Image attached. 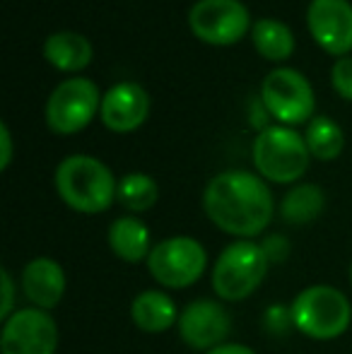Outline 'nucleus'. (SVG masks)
Segmentation results:
<instances>
[{
	"label": "nucleus",
	"instance_id": "obj_12",
	"mask_svg": "<svg viewBox=\"0 0 352 354\" xmlns=\"http://www.w3.org/2000/svg\"><path fill=\"white\" fill-rule=\"evenodd\" d=\"M232 330V318L222 304L212 299L191 301L178 316V333L193 350H215Z\"/></svg>",
	"mask_w": 352,
	"mask_h": 354
},
{
	"label": "nucleus",
	"instance_id": "obj_15",
	"mask_svg": "<svg viewBox=\"0 0 352 354\" xmlns=\"http://www.w3.org/2000/svg\"><path fill=\"white\" fill-rule=\"evenodd\" d=\"M92 53L94 48L85 34L71 32V29L48 34L46 41H44V58L56 71L63 73L85 71L89 63H92Z\"/></svg>",
	"mask_w": 352,
	"mask_h": 354
},
{
	"label": "nucleus",
	"instance_id": "obj_13",
	"mask_svg": "<svg viewBox=\"0 0 352 354\" xmlns=\"http://www.w3.org/2000/svg\"><path fill=\"white\" fill-rule=\"evenodd\" d=\"M150 113V94L138 82H116L102 94L99 116L113 133H133Z\"/></svg>",
	"mask_w": 352,
	"mask_h": 354
},
{
	"label": "nucleus",
	"instance_id": "obj_16",
	"mask_svg": "<svg viewBox=\"0 0 352 354\" xmlns=\"http://www.w3.org/2000/svg\"><path fill=\"white\" fill-rule=\"evenodd\" d=\"M181 313L176 311V304L169 294L147 289L138 294L131 304V318L142 333H165L178 321Z\"/></svg>",
	"mask_w": 352,
	"mask_h": 354
},
{
	"label": "nucleus",
	"instance_id": "obj_24",
	"mask_svg": "<svg viewBox=\"0 0 352 354\" xmlns=\"http://www.w3.org/2000/svg\"><path fill=\"white\" fill-rule=\"evenodd\" d=\"M0 142H3V159H0V169H8L12 162V138H10V128L0 123Z\"/></svg>",
	"mask_w": 352,
	"mask_h": 354
},
{
	"label": "nucleus",
	"instance_id": "obj_22",
	"mask_svg": "<svg viewBox=\"0 0 352 354\" xmlns=\"http://www.w3.org/2000/svg\"><path fill=\"white\" fill-rule=\"evenodd\" d=\"M331 82H333V89L340 97L352 102V56H343L333 63V68H331Z\"/></svg>",
	"mask_w": 352,
	"mask_h": 354
},
{
	"label": "nucleus",
	"instance_id": "obj_23",
	"mask_svg": "<svg viewBox=\"0 0 352 354\" xmlns=\"http://www.w3.org/2000/svg\"><path fill=\"white\" fill-rule=\"evenodd\" d=\"M0 280H3V308H0V318L8 321L12 316V306H15V284H12V275L3 268L0 272Z\"/></svg>",
	"mask_w": 352,
	"mask_h": 354
},
{
	"label": "nucleus",
	"instance_id": "obj_2",
	"mask_svg": "<svg viewBox=\"0 0 352 354\" xmlns=\"http://www.w3.org/2000/svg\"><path fill=\"white\" fill-rule=\"evenodd\" d=\"M53 183L71 210L97 214L113 205L118 183L111 169L89 154H71L56 167Z\"/></svg>",
	"mask_w": 352,
	"mask_h": 354
},
{
	"label": "nucleus",
	"instance_id": "obj_7",
	"mask_svg": "<svg viewBox=\"0 0 352 354\" xmlns=\"http://www.w3.org/2000/svg\"><path fill=\"white\" fill-rule=\"evenodd\" d=\"M102 109V94L89 77H68L46 102V126L58 136H73L89 126Z\"/></svg>",
	"mask_w": 352,
	"mask_h": 354
},
{
	"label": "nucleus",
	"instance_id": "obj_8",
	"mask_svg": "<svg viewBox=\"0 0 352 354\" xmlns=\"http://www.w3.org/2000/svg\"><path fill=\"white\" fill-rule=\"evenodd\" d=\"M207 253L196 239L172 236L160 241L147 256V270L162 287L186 289L203 277Z\"/></svg>",
	"mask_w": 352,
	"mask_h": 354
},
{
	"label": "nucleus",
	"instance_id": "obj_5",
	"mask_svg": "<svg viewBox=\"0 0 352 354\" xmlns=\"http://www.w3.org/2000/svg\"><path fill=\"white\" fill-rule=\"evenodd\" d=\"M254 167L272 183H292L309 169V147L304 136L290 126H266L254 140Z\"/></svg>",
	"mask_w": 352,
	"mask_h": 354
},
{
	"label": "nucleus",
	"instance_id": "obj_26",
	"mask_svg": "<svg viewBox=\"0 0 352 354\" xmlns=\"http://www.w3.org/2000/svg\"><path fill=\"white\" fill-rule=\"evenodd\" d=\"M350 282H352V266H350Z\"/></svg>",
	"mask_w": 352,
	"mask_h": 354
},
{
	"label": "nucleus",
	"instance_id": "obj_21",
	"mask_svg": "<svg viewBox=\"0 0 352 354\" xmlns=\"http://www.w3.org/2000/svg\"><path fill=\"white\" fill-rule=\"evenodd\" d=\"M157 198H160V188H157L155 178L147 176V174L133 171V174H126V176L118 181L116 201L121 203L126 210L145 212L155 205Z\"/></svg>",
	"mask_w": 352,
	"mask_h": 354
},
{
	"label": "nucleus",
	"instance_id": "obj_25",
	"mask_svg": "<svg viewBox=\"0 0 352 354\" xmlns=\"http://www.w3.org/2000/svg\"><path fill=\"white\" fill-rule=\"evenodd\" d=\"M207 354H256L251 347L246 345H237V342H232V345H220L215 347V350H210Z\"/></svg>",
	"mask_w": 352,
	"mask_h": 354
},
{
	"label": "nucleus",
	"instance_id": "obj_18",
	"mask_svg": "<svg viewBox=\"0 0 352 354\" xmlns=\"http://www.w3.org/2000/svg\"><path fill=\"white\" fill-rule=\"evenodd\" d=\"M251 41L256 51L268 61H287L295 51V34L285 22L272 17H261L251 27Z\"/></svg>",
	"mask_w": 352,
	"mask_h": 354
},
{
	"label": "nucleus",
	"instance_id": "obj_6",
	"mask_svg": "<svg viewBox=\"0 0 352 354\" xmlns=\"http://www.w3.org/2000/svg\"><path fill=\"white\" fill-rule=\"evenodd\" d=\"M261 102L272 118L285 126H297L314 118L316 97L311 82L295 68H277L261 84Z\"/></svg>",
	"mask_w": 352,
	"mask_h": 354
},
{
	"label": "nucleus",
	"instance_id": "obj_20",
	"mask_svg": "<svg viewBox=\"0 0 352 354\" xmlns=\"http://www.w3.org/2000/svg\"><path fill=\"white\" fill-rule=\"evenodd\" d=\"M306 147H309L311 157L321 159V162H331V159L340 157L345 147V136L340 126L328 116H314L306 126L304 133Z\"/></svg>",
	"mask_w": 352,
	"mask_h": 354
},
{
	"label": "nucleus",
	"instance_id": "obj_14",
	"mask_svg": "<svg viewBox=\"0 0 352 354\" xmlns=\"http://www.w3.org/2000/svg\"><path fill=\"white\" fill-rule=\"evenodd\" d=\"M22 292L34 308L48 311L58 306L66 294V272L53 258H34L22 270Z\"/></svg>",
	"mask_w": 352,
	"mask_h": 354
},
{
	"label": "nucleus",
	"instance_id": "obj_10",
	"mask_svg": "<svg viewBox=\"0 0 352 354\" xmlns=\"http://www.w3.org/2000/svg\"><path fill=\"white\" fill-rule=\"evenodd\" d=\"M58 326L44 308H19L0 333L3 354H56Z\"/></svg>",
	"mask_w": 352,
	"mask_h": 354
},
{
	"label": "nucleus",
	"instance_id": "obj_9",
	"mask_svg": "<svg viewBox=\"0 0 352 354\" xmlns=\"http://www.w3.org/2000/svg\"><path fill=\"white\" fill-rule=\"evenodd\" d=\"M188 27L201 41L230 46L249 34L251 12L241 0H196L188 10Z\"/></svg>",
	"mask_w": 352,
	"mask_h": 354
},
{
	"label": "nucleus",
	"instance_id": "obj_19",
	"mask_svg": "<svg viewBox=\"0 0 352 354\" xmlns=\"http://www.w3.org/2000/svg\"><path fill=\"white\" fill-rule=\"evenodd\" d=\"M326 196L316 183H302L295 186L285 198H282L280 212L285 222L290 224H309L324 212Z\"/></svg>",
	"mask_w": 352,
	"mask_h": 354
},
{
	"label": "nucleus",
	"instance_id": "obj_1",
	"mask_svg": "<svg viewBox=\"0 0 352 354\" xmlns=\"http://www.w3.org/2000/svg\"><path fill=\"white\" fill-rule=\"evenodd\" d=\"M205 214L217 229L232 236H259L272 219V193L263 178L244 169L222 171L203 193Z\"/></svg>",
	"mask_w": 352,
	"mask_h": 354
},
{
	"label": "nucleus",
	"instance_id": "obj_17",
	"mask_svg": "<svg viewBox=\"0 0 352 354\" xmlns=\"http://www.w3.org/2000/svg\"><path fill=\"white\" fill-rule=\"evenodd\" d=\"M109 248L126 263H140L150 256V229L138 217H118L109 224Z\"/></svg>",
	"mask_w": 352,
	"mask_h": 354
},
{
	"label": "nucleus",
	"instance_id": "obj_3",
	"mask_svg": "<svg viewBox=\"0 0 352 354\" xmlns=\"http://www.w3.org/2000/svg\"><path fill=\"white\" fill-rule=\"evenodd\" d=\"M290 321L302 335L311 340H335L348 333L352 306L340 289L314 284L297 294L290 306Z\"/></svg>",
	"mask_w": 352,
	"mask_h": 354
},
{
	"label": "nucleus",
	"instance_id": "obj_4",
	"mask_svg": "<svg viewBox=\"0 0 352 354\" xmlns=\"http://www.w3.org/2000/svg\"><path fill=\"white\" fill-rule=\"evenodd\" d=\"M268 266L270 258L261 243L239 239L217 256L212 268V289L225 301H241L261 287Z\"/></svg>",
	"mask_w": 352,
	"mask_h": 354
},
{
	"label": "nucleus",
	"instance_id": "obj_11",
	"mask_svg": "<svg viewBox=\"0 0 352 354\" xmlns=\"http://www.w3.org/2000/svg\"><path fill=\"white\" fill-rule=\"evenodd\" d=\"M306 27L314 41L331 56L352 51V5L348 0H311L306 8Z\"/></svg>",
	"mask_w": 352,
	"mask_h": 354
}]
</instances>
